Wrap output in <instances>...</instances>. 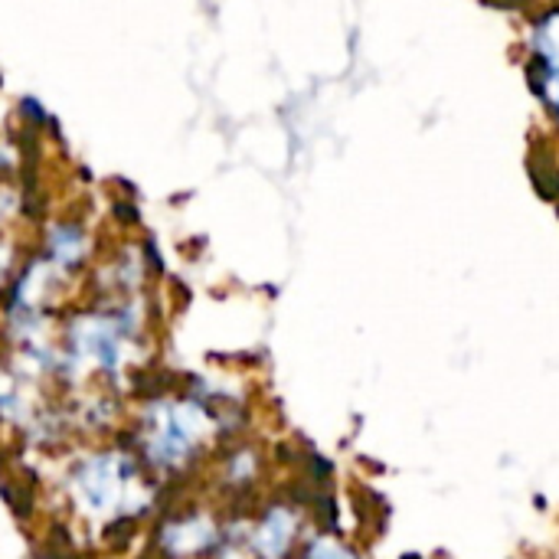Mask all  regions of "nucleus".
<instances>
[{"instance_id":"obj_1","label":"nucleus","mask_w":559,"mask_h":559,"mask_svg":"<svg viewBox=\"0 0 559 559\" xmlns=\"http://www.w3.org/2000/svg\"><path fill=\"white\" fill-rule=\"evenodd\" d=\"M210 432H213V416L203 403L197 400L157 403L144 423L147 462L157 468H180L206 445Z\"/></svg>"},{"instance_id":"obj_2","label":"nucleus","mask_w":559,"mask_h":559,"mask_svg":"<svg viewBox=\"0 0 559 559\" xmlns=\"http://www.w3.org/2000/svg\"><path fill=\"white\" fill-rule=\"evenodd\" d=\"M134 491V472L118 455L85 459L72 475V498L92 518H111Z\"/></svg>"},{"instance_id":"obj_3","label":"nucleus","mask_w":559,"mask_h":559,"mask_svg":"<svg viewBox=\"0 0 559 559\" xmlns=\"http://www.w3.org/2000/svg\"><path fill=\"white\" fill-rule=\"evenodd\" d=\"M301 518L288 504H272L255 524H249V540L255 559H288L298 547Z\"/></svg>"},{"instance_id":"obj_4","label":"nucleus","mask_w":559,"mask_h":559,"mask_svg":"<svg viewBox=\"0 0 559 559\" xmlns=\"http://www.w3.org/2000/svg\"><path fill=\"white\" fill-rule=\"evenodd\" d=\"M219 540V531L210 518H200V514H190L183 521H174L167 531H164V547L174 554L177 559L197 557L210 547H216Z\"/></svg>"},{"instance_id":"obj_5","label":"nucleus","mask_w":559,"mask_h":559,"mask_svg":"<svg viewBox=\"0 0 559 559\" xmlns=\"http://www.w3.org/2000/svg\"><path fill=\"white\" fill-rule=\"evenodd\" d=\"M534 52L550 69V79H559V10L554 16L537 23L534 33Z\"/></svg>"},{"instance_id":"obj_6","label":"nucleus","mask_w":559,"mask_h":559,"mask_svg":"<svg viewBox=\"0 0 559 559\" xmlns=\"http://www.w3.org/2000/svg\"><path fill=\"white\" fill-rule=\"evenodd\" d=\"M305 559H357V554L347 547V544H341L337 537H314L308 547H305Z\"/></svg>"}]
</instances>
